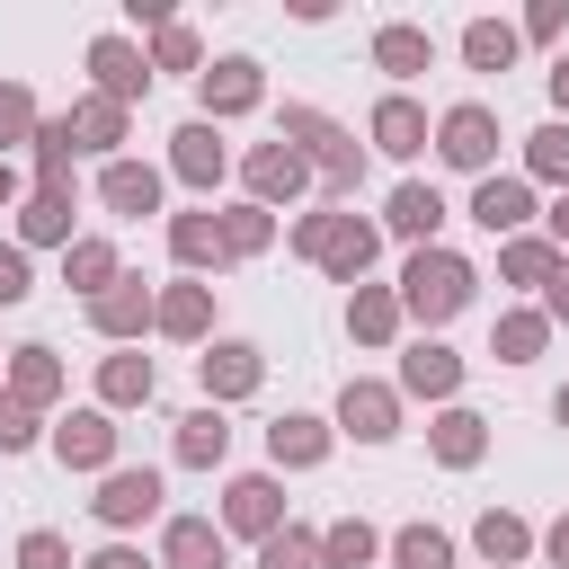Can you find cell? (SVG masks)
Listing matches in <instances>:
<instances>
[{
    "instance_id": "6da1fadb",
    "label": "cell",
    "mask_w": 569,
    "mask_h": 569,
    "mask_svg": "<svg viewBox=\"0 0 569 569\" xmlns=\"http://www.w3.org/2000/svg\"><path fill=\"white\" fill-rule=\"evenodd\" d=\"M471 293H480V267L462 258V249H409V267H400V311L418 320V329H445L453 311H471Z\"/></svg>"
},
{
    "instance_id": "c3c4849f",
    "label": "cell",
    "mask_w": 569,
    "mask_h": 569,
    "mask_svg": "<svg viewBox=\"0 0 569 569\" xmlns=\"http://www.w3.org/2000/svg\"><path fill=\"white\" fill-rule=\"evenodd\" d=\"M569 36V0H533L525 9V44H560Z\"/></svg>"
},
{
    "instance_id": "9c48e42d",
    "label": "cell",
    "mask_w": 569,
    "mask_h": 569,
    "mask_svg": "<svg viewBox=\"0 0 569 569\" xmlns=\"http://www.w3.org/2000/svg\"><path fill=\"white\" fill-rule=\"evenodd\" d=\"M160 471H133V462H116L107 480H98V498H89V516L107 525V533H133V525H151L160 516Z\"/></svg>"
},
{
    "instance_id": "277c9868",
    "label": "cell",
    "mask_w": 569,
    "mask_h": 569,
    "mask_svg": "<svg viewBox=\"0 0 569 569\" xmlns=\"http://www.w3.org/2000/svg\"><path fill=\"white\" fill-rule=\"evenodd\" d=\"M249 107H267V71H258L249 53L204 62V80H196V116H204V124H231V116H249Z\"/></svg>"
},
{
    "instance_id": "8d00e7d4",
    "label": "cell",
    "mask_w": 569,
    "mask_h": 569,
    "mask_svg": "<svg viewBox=\"0 0 569 569\" xmlns=\"http://www.w3.org/2000/svg\"><path fill=\"white\" fill-rule=\"evenodd\" d=\"M551 267H560V249H551L542 231H525V240H498V276H507L516 293H542V284H551Z\"/></svg>"
},
{
    "instance_id": "836d02e7",
    "label": "cell",
    "mask_w": 569,
    "mask_h": 569,
    "mask_svg": "<svg viewBox=\"0 0 569 569\" xmlns=\"http://www.w3.org/2000/svg\"><path fill=\"white\" fill-rule=\"evenodd\" d=\"M124 116H133V107H116V98H98V89H89V98H71V142H80V151H98V160H116Z\"/></svg>"
},
{
    "instance_id": "d6a6232c",
    "label": "cell",
    "mask_w": 569,
    "mask_h": 569,
    "mask_svg": "<svg viewBox=\"0 0 569 569\" xmlns=\"http://www.w3.org/2000/svg\"><path fill=\"white\" fill-rule=\"evenodd\" d=\"M542 347H551V320H542L533 302H516V311L489 320V356H498V365H533Z\"/></svg>"
},
{
    "instance_id": "f1b7e54d",
    "label": "cell",
    "mask_w": 569,
    "mask_h": 569,
    "mask_svg": "<svg viewBox=\"0 0 569 569\" xmlns=\"http://www.w3.org/2000/svg\"><path fill=\"white\" fill-rule=\"evenodd\" d=\"M400 320H409V311H400V284H356V293H347V338H356V347H391Z\"/></svg>"
},
{
    "instance_id": "d6986e66",
    "label": "cell",
    "mask_w": 569,
    "mask_h": 569,
    "mask_svg": "<svg viewBox=\"0 0 569 569\" xmlns=\"http://www.w3.org/2000/svg\"><path fill=\"white\" fill-rule=\"evenodd\" d=\"M382 231L409 240V249H436V231H445V196H436L427 178H400L391 204H382Z\"/></svg>"
},
{
    "instance_id": "4316f807",
    "label": "cell",
    "mask_w": 569,
    "mask_h": 569,
    "mask_svg": "<svg viewBox=\"0 0 569 569\" xmlns=\"http://www.w3.org/2000/svg\"><path fill=\"white\" fill-rule=\"evenodd\" d=\"M0 391H18L27 409H53V400L71 391V373H62V356H53V347H36V338H27V347H9V382H0Z\"/></svg>"
},
{
    "instance_id": "8992f818",
    "label": "cell",
    "mask_w": 569,
    "mask_h": 569,
    "mask_svg": "<svg viewBox=\"0 0 569 569\" xmlns=\"http://www.w3.org/2000/svg\"><path fill=\"white\" fill-rule=\"evenodd\" d=\"M222 533H249V542H267V533H284V480L276 471H240V480H222V516H213Z\"/></svg>"
},
{
    "instance_id": "816d5d0a",
    "label": "cell",
    "mask_w": 569,
    "mask_h": 569,
    "mask_svg": "<svg viewBox=\"0 0 569 569\" xmlns=\"http://www.w3.org/2000/svg\"><path fill=\"white\" fill-rule=\"evenodd\" d=\"M80 569H160V560H142V551H133V542H98V551H89V560H80Z\"/></svg>"
},
{
    "instance_id": "e575fe53",
    "label": "cell",
    "mask_w": 569,
    "mask_h": 569,
    "mask_svg": "<svg viewBox=\"0 0 569 569\" xmlns=\"http://www.w3.org/2000/svg\"><path fill=\"white\" fill-rule=\"evenodd\" d=\"M391 542L365 525V516H338V525H320V569H373Z\"/></svg>"
},
{
    "instance_id": "d4e9b609",
    "label": "cell",
    "mask_w": 569,
    "mask_h": 569,
    "mask_svg": "<svg viewBox=\"0 0 569 569\" xmlns=\"http://www.w3.org/2000/svg\"><path fill=\"white\" fill-rule=\"evenodd\" d=\"M427 453H436L445 471H471V462L489 453V418H480V409H462V400H453V409H436V418H427Z\"/></svg>"
},
{
    "instance_id": "db71d44e",
    "label": "cell",
    "mask_w": 569,
    "mask_h": 569,
    "mask_svg": "<svg viewBox=\"0 0 569 569\" xmlns=\"http://www.w3.org/2000/svg\"><path fill=\"white\" fill-rule=\"evenodd\" d=\"M542 560H551V569H569V516H551V533H542Z\"/></svg>"
},
{
    "instance_id": "8fae6325",
    "label": "cell",
    "mask_w": 569,
    "mask_h": 569,
    "mask_svg": "<svg viewBox=\"0 0 569 569\" xmlns=\"http://www.w3.org/2000/svg\"><path fill=\"white\" fill-rule=\"evenodd\" d=\"M196 382H204L213 409H231V400H249V391L267 382V356H258L249 338H213V347L196 356Z\"/></svg>"
},
{
    "instance_id": "cb8c5ba5",
    "label": "cell",
    "mask_w": 569,
    "mask_h": 569,
    "mask_svg": "<svg viewBox=\"0 0 569 569\" xmlns=\"http://www.w3.org/2000/svg\"><path fill=\"white\" fill-rule=\"evenodd\" d=\"M160 391V365L142 356V347H116V356H98V409L116 418V409H142Z\"/></svg>"
},
{
    "instance_id": "f35d334b",
    "label": "cell",
    "mask_w": 569,
    "mask_h": 569,
    "mask_svg": "<svg viewBox=\"0 0 569 569\" xmlns=\"http://www.w3.org/2000/svg\"><path fill=\"white\" fill-rule=\"evenodd\" d=\"M525 178H533V187H560V196H569V124H560V116H551L542 133H525Z\"/></svg>"
},
{
    "instance_id": "b9f144b4",
    "label": "cell",
    "mask_w": 569,
    "mask_h": 569,
    "mask_svg": "<svg viewBox=\"0 0 569 569\" xmlns=\"http://www.w3.org/2000/svg\"><path fill=\"white\" fill-rule=\"evenodd\" d=\"M44 133V116H36V89L27 80H0V160L18 151V142H36Z\"/></svg>"
},
{
    "instance_id": "4dcf8cb0",
    "label": "cell",
    "mask_w": 569,
    "mask_h": 569,
    "mask_svg": "<svg viewBox=\"0 0 569 569\" xmlns=\"http://www.w3.org/2000/svg\"><path fill=\"white\" fill-rule=\"evenodd\" d=\"M124 276V258H116V240H98V231H80L71 249H62V284L80 293V302H98L107 284Z\"/></svg>"
},
{
    "instance_id": "74e56055",
    "label": "cell",
    "mask_w": 569,
    "mask_h": 569,
    "mask_svg": "<svg viewBox=\"0 0 569 569\" xmlns=\"http://www.w3.org/2000/svg\"><path fill=\"white\" fill-rule=\"evenodd\" d=\"M276 142H293V151H302V160L320 169V160H329V151L347 142V124H338V116H320V107H284V124H276Z\"/></svg>"
},
{
    "instance_id": "9f6ffc18",
    "label": "cell",
    "mask_w": 569,
    "mask_h": 569,
    "mask_svg": "<svg viewBox=\"0 0 569 569\" xmlns=\"http://www.w3.org/2000/svg\"><path fill=\"white\" fill-rule=\"evenodd\" d=\"M542 222H551V231H542V240H551V249H560V258H569V196H560V204H551V213H542Z\"/></svg>"
},
{
    "instance_id": "bcb514c9",
    "label": "cell",
    "mask_w": 569,
    "mask_h": 569,
    "mask_svg": "<svg viewBox=\"0 0 569 569\" xmlns=\"http://www.w3.org/2000/svg\"><path fill=\"white\" fill-rule=\"evenodd\" d=\"M18 569H80V560H71V542H62V533H44V525H36V533H18Z\"/></svg>"
},
{
    "instance_id": "7402d4cb",
    "label": "cell",
    "mask_w": 569,
    "mask_h": 569,
    "mask_svg": "<svg viewBox=\"0 0 569 569\" xmlns=\"http://www.w3.org/2000/svg\"><path fill=\"white\" fill-rule=\"evenodd\" d=\"M71 187H27V204H18V249H71L80 231H71Z\"/></svg>"
},
{
    "instance_id": "30bf717a",
    "label": "cell",
    "mask_w": 569,
    "mask_h": 569,
    "mask_svg": "<svg viewBox=\"0 0 569 569\" xmlns=\"http://www.w3.org/2000/svg\"><path fill=\"white\" fill-rule=\"evenodd\" d=\"M373 258H382V222H365V213H347V204H338L329 249H320V276L356 293V284H373Z\"/></svg>"
},
{
    "instance_id": "60d3db41",
    "label": "cell",
    "mask_w": 569,
    "mask_h": 569,
    "mask_svg": "<svg viewBox=\"0 0 569 569\" xmlns=\"http://www.w3.org/2000/svg\"><path fill=\"white\" fill-rule=\"evenodd\" d=\"M391 569H453V533L445 525H400L391 533Z\"/></svg>"
},
{
    "instance_id": "7a4b0ae2",
    "label": "cell",
    "mask_w": 569,
    "mask_h": 569,
    "mask_svg": "<svg viewBox=\"0 0 569 569\" xmlns=\"http://www.w3.org/2000/svg\"><path fill=\"white\" fill-rule=\"evenodd\" d=\"M436 160L462 169V178H489V160H498V116H489L480 98L445 107V116H436Z\"/></svg>"
},
{
    "instance_id": "ba28073f",
    "label": "cell",
    "mask_w": 569,
    "mask_h": 569,
    "mask_svg": "<svg viewBox=\"0 0 569 569\" xmlns=\"http://www.w3.org/2000/svg\"><path fill=\"white\" fill-rule=\"evenodd\" d=\"M89 329H98L107 347H142V329H160V293H151L142 276H116V284L89 302Z\"/></svg>"
},
{
    "instance_id": "603a6c76",
    "label": "cell",
    "mask_w": 569,
    "mask_h": 569,
    "mask_svg": "<svg viewBox=\"0 0 569 569\" xmlns=\"http://www.w3.org/2000/svg\"><path fill=\"white\" fill-rule=\"evenodd\" d=\"M160 338H178V347H204L213 338V284L204 276L160 284Z\"/></svg>"
},
{
    "instance_id": "4fadbf2b",
    "label": "cell",
    "mask_w": 569,
    "mask_h": 569,
    "mask_svg": "<svg viewBox=\"0 0 569 569\" xmlns=\"http://www.w3.org/2000/svg\"><path fill=\"white\" fill-rule=\"evenodd\" d=\"M365 142H373V151H391V160H418V151L436 142V124H427V107H418L409 89H391V98H373Z\"/></svg>"
},
{
    "instance_id": "ffe728a7",
    "label": "cell",
    "mask_w": 569,
    "mask_h": 569,
    "mask_svg": "<svg viewBox=\"0 0 569 569\" xmlns=\"http://www.w3.org/2000/svg\"><path fill=\"white\" fill-rule=\"evenodd\" d=\"M373 71H382V80H418V71H436V36H427L418 18H382V27H373Z\"/></svg>"
},
{
    "instance_id": "681fc988",
    "label": "cell",
    "mask_w": 569,
    "mask_h": 569,
    "mask_svg": "<svg viewBox=\"0 0 569 569\" xmlns=\"http://www.w3.org/2000/svg\"><path fill=\"white\" fill-rule=\"evenodd\" d=\"M329 222H338V204H320V213H302V222H293V258H302V267H320V249H329Z\"/></svg>"
},
{
    "instance_id": "2e32d148",
    "label": "cell",
    "mask_w": 569,
    "mask_h": 569,
    "mask_svg": "<svg viewBox=\"0 0 569 569\" xmlns=\"http://www.w3.org/2000/svg\"><path fill=\"white\" fill-rule=\"evenodd\" d=\"M471 222L489 231V240H525V222H533V178H480L471 187Z\"/></svg>"
},
{
    "instance_id": "f5cc1de1",
    "label": "cell",
    "mask_w": 569,
    "mask_h": 569,
    "mask_svg": "<svg viewBox=\"0 0 569 569\" xmlns=\"http://www.w3.org/2000/svg\"><path fill=\"white\" fill-rule=\"evenodd\" d=\"M27 204V178H18V160H0V213H18Z\"/></svg>"
},
{
    "instance_id": "f907efd6",
    "label": "cell",
    "mask_w": 569,
    "mask_h": 569,
    "mask_svg": "<svg viewBox=\"0 0 569 569\" xmlns=\"http://www.w3.org/2000/svg\"><path fill=\"white\" fill-rule=\"evenodd\" d=\"M542 320H551V329H569V258H560V267H551V284H542Z\"/></svg>"
},
{
    "instance_id": "d590c367",
    "label": "cell",
    "mask_w": 569,
    "mask_h": 569,
    "mask_svg": "<svg viewBox=\"0 0 569 569\" xmlns=\"http://www.w3.org/2000/svg\"><path fill=\"white\" fill-rule=\"evenodd\" d=\"M516 53H525V27H507V18H471L462 27V62L471 71H516Z\"/></svg>"
},
{
    "instance_id": "83f0119b",
    "label": "cell",
    "mask_w": 569,
    "mask_h": 569,
    "mask_svg": "<svg viewBox=\"0 0 569 569\" xmlns=\"http://www.w3.org/2000/svg\"><path fill=\"white\" fill-rule=\"evenodd\" d=\"M471 551H480L489 569H525V560L542 551V533H533V525H525L516 507H489V516L471 525Z\"/></svg>"
},
{
    "instance_id": "44dd1931",
    "label": "cell",
    "mask_w": 569,
    "mask_h": 569,
    "mask_svg": "<svg viewBox=\"0 0 569 569\" xmlns=\"http://www.w3.org/2000/svg\"><path fill=\"white\" fill-rule=\"evenodd\" d=\"M98 204H107V213H124V222L160 213V169H151V160H124V151H116V160L98 169Z\"/></svg>"
},
{
    "instance_id": "11a10c76",
    "label": "cell",
    "mask_w": 569,
    "mask_h": 569,
    "mask_svg": "<svg viewBox=\"0 0 569 569\" xmlns=\"http://www.w3.org/2000/svg\"><path fill=\"white\" fill-rule=\"evenodd\" d=\"M542 80H551V107H560V124H569V53H551V71H542Z\"/></svg>"
},
{
    "instance_id": "ac0fdd59",
    "label": "cell",
    "mask_w": 569,
    "mask_h": 569,
    "mask_svg": "<svg viewBox=\"0 0 569 569\" xmlns=\"http://www.w3.org/2000/svg\"><path fill=\"white\" fill-rule=\"evenodd\" d=\"M160 569H231V533L213 516H169L160 525Z\"/></svg>"
},
{
    "instance_id": "680465c9",
    "label": "cell",
    "mask_w": 569,
    "mask_h": 569,
    "mask_svg": "<svg viewBox=\"0 0 569 569\" xmlns=\"http://www.w3.org/2000/svg\"><path fill=\"white\" fill-rule=\"evenodd\" d=\"M0 373H9V347H0Z\"/></svg>"
},
{
    "instance_id": "f6af8a7d",
    "label": "cell",
    "mask_w": 569,
    "mask_h": 569,
    "mask_svg": "<svg viewBox=\"0 0 569 569\" xmlns=\"http://www.w3.org/2000/svg\"><path fill=\"white\" fill-rule=\"evenodd\" d=\"M44 445V409H27L18 391H0V453H36Z\"/></svg>"
},
{
    "instance_id": "ab89813d",
    "label": "cell",
    "mask_w": 569,
    "mask_h": 569,
    "mask_svg": "<svg viewBox=\"0 0 569 569\" xmlns=\"http://www.w3.org/2000/svg\"><path fill=\"white\" fill-rule=\"evenodd\" d=\"M27 151H36V187H71V160H80V142H71V116H44V133H36Z\"/></svg>"
},
{
    "instance_id": "7c38bea8",
    "label": "cell",
    "mask_w": 569,
    "mask_h": 569,
    "mask_svg": "<svg viewBox=\"0 0 569 569\" xmlns=\"http://www.w3.org/2000/svg\"><path fill=\"white\" fill-rule=\"evenodd\" d=\"M44 445H53L62 471H98V480L116 471V418H107V409H71V418H53Z\"/></svg>"
},
{
    "instance_id": "7bdbcfd3",
    "label": "cell",
    "mask_w": 569,
    "mask_h": 569,
    "mask_svg": "<svg viewBox=\"0 0 569 569\" xmlns=\"http://www.w3.org/2000/svg\"><path fill=\"white\" fill-rule=\"evenodd\" d=\"M151 71H196V80H204V36H196L187 18H169V27L151 36Z\"/></svg>"
},
{
    "instance_id": "9a60e30c",
    "label": "cell",
    "mask_w": 569,
    "mask_h": 569,
    "mask_svg": "<svg viewBox=\"0 0 569 569\" xmlns=\"http://www.w3.org/2000/svg\"><path fill=\"white\" fill-rule=\"evenodd\" d=\"M329 445H338V418H311V409H284V418L267 427V462H276V471H320Z\"/></svg>"
},
{
    "instance_id": "6f0895ef",
    "label": "cell",
    "mask_w": 569,
    "mask_h": 569,
    "mask_svg": "<svg viewBox=\"0 0 569 569\" xmlns=\"http://www.w3.org/2000/svg\"><path fill=\"white\" fill-rule=\"evenodd\" d=\"M551 418H560V427H569V382H560V391H551Z\"/></svg>"
},
{
    "instance_id": "3957f363",
    "label": "cell",
    "mask_w": 569,
    "mask_h": 569,
    "mask_svg": "<svg viewBox=\"0 0 569 569\" xmlns=\"http://www.w3.org/2000/svg\"><path fill=\"white\" fill-rule=\"evenodd\" d=\"M151 80H160V71H151V53H142L133 36H116V27L89 36V89H98V98L133 107V98H151Z\"/></svg>"
},
{
    "instance_id": "e0dca14e",
    "label": "cell",
    "mask_w": 569,
    "mask_h": 569,
    "mask_svg": "<svg viewBox=\"0 0 569 569\" xmlns=\"http://www.w3.org/2000/svg\"><path fill=\"white\" fill-rule=\"evenodd\" d=\"M453 391H462V356H453L445 338H418V347L400 356V400H436V409H453Z\"/></svg>"
},
{
    "instance_id": "7dc6e473",
    "label": "cell",
    "mask_w": 569,
    "mask_h": 569,
    "mask_svg": "<svg viewBox=\"0 0 569 569\" xmlns=\"http://www.w3.org/2000/svg\"><path fill=\"white\" fill-rule=\"evenodd\" d=\"M36 293V267H27V249L18 240H0V311H18Z\"/></svg>"
},
{
    "instance_id": "5b68a950",
    "label": "cell",
    "mask_w": 569,
    "mask_h": 569,
    "mask_svg": "<svg viewBox=\"0 0 569 569\" xmlns=\"http://www.w3.org/2000/svg\"><path fill=\"white\" fill-rule=\"evenodd\" d=\"M338 436H356V445H391V436H400V382L347 373V382H338Z\"/></svg>"
},
{
    "instance_id": "5bb4252c",
    "label": "cell",
    "mask_w": 569,
    "mask_h": 569,
    "mask_svg": "<svg viewBox=\"0 0 569 569\" xmlns=\"http://www.w3.org/2000/svg\"><path fill=\"white\" fill-rule=\"evenodd\" d=\"M222 169H231L222 133H213L204 116H187V124L169 133V178H178V187H196V196H213V187H222Z\"/></svg>"
},
{
    "instance_id": "1f68e13d",
    "label": "cell",
    "mask_w": 569,
    "mask_h": 569,
    "mask_svg": "<svg viewBox=\"0 0 569 569\" xmlns=\"http://www.w3.org/2000/svg\"><path fill=\"white\" fill-rule=\"evenodd\" d=\"M213 222H222V258H231V267L276 249V213H267V204H249V196H240V204H213Z\"/></svg>"
},
{
    "instance_id": "f546056e",
    "label": "cell",
    "mask_w": 569,
    "mask_h": 569,
    "mask_svg": "<svg viewBox=\"0 0 569 569\" xmlns=\"http://www.w3.org/2000/svg\"><path fill=\"white\" fill-rule=\"evenodd\" d=\"M169 453L187 462V471H222V453H231V418L204 400V409H187L178 418V436H169Z\"/></svg>"
},
{
    "instance_id": "484cf974",
    "label": "cell",
    "mask_w": 569,
    "mask_h": 569,
    "mask_svg": "<svg viewBox=\"0 0 569 569\" xmlns=\"http://www.w3.org/2000/svg\"><path fill=\"white\" fill-rule=\"evenodd\" d=\"M169 258H178L187 276H222V267H231V258H222V222H213V204L169 213Z\"/></svg>"
},
{
    "instance_id": "ee69618b",
    "label": "cell",
    "mask_w": 569,
    "mask_h": 569,
    "mask_svg": "<svg viewBox=\"0 0 569 569\" xmlns=\"http://www.w3.org/2000/svg\"><path fill=\"white\" fill-rule=\"evenodd\" d=\"M258 569H320V533H311V525L267 533V542H258Z\"/></svg>"
},
{
    "instance_id": "52a82bcc",
    "label": "cell",
    "mask_w": 569,
    "mask_h": 569,
    "mask_svg": "<svg viewBox=\"0 0 569 569\" xmlns=\"http://www.w3.org/2000/svg\"><path fill=\"white\" fill-rule=\"evenodd\" d=\"M311 178H320V169H311L293 142H258V151H240V187H249V204H267V213L293 204Z\"/></svg>"
}]
</instances>
